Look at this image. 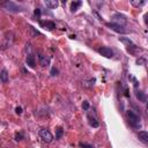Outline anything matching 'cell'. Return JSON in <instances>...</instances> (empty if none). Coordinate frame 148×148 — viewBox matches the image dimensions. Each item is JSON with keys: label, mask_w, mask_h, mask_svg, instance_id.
Returning <instances> with one entry per match:
<instances>
[{"label": "cell", "mask_w": 148, "mask_h": 148, "mask_svg": "<svg viewBox=\"0 0 148 148\" xmlns=\"http://www.w3.org/2000/svg\"><path fill=\"white\" fill-rule=\"evenodd\" d=\"M126 116H127V119H128V123H130V125L133 127V128H140L141 127V117L138 114V113H135L134 111H132V110H127L126 111Z\"/></svg>", "instance_id": "6da1fadb"}, {"label": "cell", "mask_w": 148, "mask_h": 148, "mask_svg": "<svg viewBox=\"0 0 148 148\" xmlns=\"http://www.w3.org/2000/svg\"><path fill=\"white\" fill-rule=\"evenodd\" d=\"M119 40L121 43H124L126 46H127V50L131 52V53H135V51L138 50V46L128 38V37H119Z\"/></svg>", "instance_id": "7a4b0ae2"}, {"label": "cell", "mask_w": 148, "mask_h": 148, "mask_svg": "<svg viewBox=\"0 0 148 148\" xmlns=\"http://www.w3.org/2000/svg\"><path fill=\"white\" fill-rule=\"evenodd\" d=\"M3 7H5L6 10L12 12V13H17V12H21V10H22L21 6H18L17 3L13 2V1H6V2L3 3Z\"/></svg>", "instance_id": "3957f363"}, {"label": "cell", "mask_w": 148, "mask_h": 148, "mask_svg": "<svg viewBox=\"0 0 148 148\" xmlns=\"http://www.w3.org/2000/svg\"><path fill=\"white\" fill-rule=\"evenodd\" d=\"M112 20L114 21V22H112V23H116V24H119V25H123V27L127 23V18H126V16L123 15V14H119V13L114 14V15L112 16Z\"/></svg>", "instance_id": "277c9868"}, {"label": "cell", "mask_w": 148, "mask_h": 148, "mask_svg": "<svg viewBox=\"0 0 148 148\" xmlns=\"http://www.w3.org/2000/svg\"><path fill=\"white\" fill-rule=\"evenodd\" d=\"M39 136H40V139H43V141H45L47 143L53 140V135L51 134V132L47 131V130H45V128H43V130L39 131Z\"/></svg>", "instance_id": "5b68a950"}, {"label": "cell", "mask_w": 148, "mask_h": 148, "mask_svg": "<svg viewBox=\"0 0 148 148\" xmlns=\"http://www.w3.org/2000/svg\"><path fill=\"white\" fill-rule=\"evenodd\" d=\"M106 27H109L111 30H113L118 34H126L127 32V30L123 25H119V24H116V23H106Z\"/></svg>", "instance_id": "8992f818"}, {"label": "cell", "mask_w": 148, "mask_h": 148, "mask_svg": "<svg viewBox=\"0 0 148 148\" xmlns=\"http://www.w3.org/2000/svg\"><path fill=\"white\" fill-rule=\"evenodd\" d=\"M38 22H39V24H40V27L42 28H44V29H47L49 31H52L54 28H56V23L53 22V21H43V20H38Z\"/></svg>", "instance_id": "52a82bcc"}, {"label": "cell", "mask_w": 148, "mask_h": 148, "mask_svg": "<svg viewBox=\"0 0 148 148\" xmlns=\"http://www.w3.org/2000/svg\"><path fill=\"white\" fill-rule=\"evenodd\" d=\"M98 53L102 54V56L105 57V58H112V57H113V51H112L110 47H108V46H102V47H99V49H98Z\"/></svg>", "instance_id": "ba28073f"}, {"label": "cell", "mask_w": 148, "mask_h": 148, "mask_svg": "<svg viewBox=\"0 0 148 148\" xmlns=\"http://www.w3.org/2000/svg\"><path fill=\"white\" fill-rule=\"evenodd\" d=\"M38 61H39V65L40 66L45 67V66H47L50 64V58L46 57V56H44V54H38Z\"/></svg>", "instance_id": "9c48e42d"}, {"label": "cell", "mask_w": 148, "mask_h": 148, "mask_svg": "<svg viewBox=\"0 0 148 148\" xmlns=\"http://www.w3.org/2000/svg\"><path fill=\"white\" fill-rule=\"evenodd\" d=\"M134 89H135V96H136V98H138L139 101L146 103V101H147V95H146V92L139 90L138 88H134Z\"/></svg>", "instance_id": "30bf717a"}, {"label": "cell", "mask_w": 148, "mask_h": 148, "mask_svg": "<svg viewBox=\"0 0 148 148\" xmlns=\"http://www.w3.org/2000/svg\"><path fill=\"white\" fill-rule=\"evenodd\" d=\"M138 138H139V140H140L142 143H145V145L148 143V132H147V131H141V132H139Z\"/></svg>", "instance_id": "8fae6325"}, {"label": "cell", "mask_w": 148, "mask_h": 148, "mask_svg": "<svg viewBox=\"0 0 148 148\" xmlns=\"http://www.w3.org/2000/svg\"><path fill=\"white\" fill-rule=\"evenodd\" d=\"M27 65L28 66H30L31 68H34L35 66H36V60H35V56L32 54V53H29L28 56H27Z\"/></svg>", "instance_id": "7c38bea8"}, {"label": "cell", "mask_w": 148, "mask_h": 148, "mask_svg": "<svg viewBox=\"0 0 148 148\" xmlns=\"http://www.w3.org/2000/svg\"><path fill=\"white\" fill-rule=\"evenodd\" d=\"M88 120H89V124L92 126V127H98L99 126V123H98V120H97V118H96V116L94 114V117L88 112Z\"/></svg>", "instance_id": "4fadbf2b"}, {"label": "cell", "mask_w": 148, "mask_h": 148, "mask_svg": "<svg viewBox=\"0 0 148 148\" xmlns=\"http://www.w3.org/2000/svg\"><path fill=\"white\" fill-rule=\"evenodd\" d=\"M44 3H45V6L49 7L50 9H54V8H57V7L59 6V2H58L57 0H46Z\"/></svg>", "instance_id": "5bb4252c"}, {"label": "cell", "mask_w": 148, "mask_h": 148, "mask_svg": "<svg viewBox=\"0 0 148 148\" xmlns=\"http://www.w3.org/2000/svg\"><path fill=\"white\" fill-rule=\"evenodd\" d=\"M81 5H82V1H73V2H71V7H69L71 12L72 13L76 12L79 9V7H81Z\"/></svg>", "instance_id": "9a60e30c"}, {"label": "cell", "mask_w": 148, "mask_h": 148, "mask_svg": "<svg viewBox=\"0 0 148 148\" xmlns=\"http://www.w3.org/2000/svg\"><path fill=\"white\" fill-rule=\"evenodd\" d=\"M0 81L3 82V83H6L8 81V72H7V69H2L0 72Z\"/></svg>", "instance_id": "2e32d148"}, {"label": "cell", "mask_w": 148, "mask_h": 148, "mask_svg": "<svg viewBox=\"0 0 148 148\" xmlns=\"http://www.w3.org/2000/svg\"><path fill=\"white\" fill-rule=\"evenodd\" d=\"M131 3H132V6H134V7H140V6H143V5L146 3V1H143V0H141V1L132 0V1H131Z\"/></svg>", "instance_id": "e0dca14e"}, {"label": "cell", "mask_w": 148, "mask_h": 148, "mask_svg": "<svg viewBox=\"0 0 148 148\" xmlns=\"http://www.w3.org/2000/svg\"><path fill=\"white\" fill-rule=\"evenodd\" d=\"M62 134H64V130L61 127H58L56 130V139H60L62 136Z\"/></svg>", "instance_id": "ac0fdd59"}, {"label": "cell", "mask_w": 148, "mask_h": 148, "mask_svg": "<svg viewBox=\"0 0 148 148\" xmlns=\"http://www.w3.org/2000/svg\"><path fill=\"white\" fill-rule=\"evenodd\" d=\"M95 81H96V80H95L94 77H91L89 81H84V82H83V86H84V87H92L94 83H95Z\"/></svg>", "instance_id": "d6986e66"}, {"label": "cell", "mask_w": 148, "mask_h": 148, "mask_svg": "<svg viewBox=\"0 0 148 148\" xmlns=\"http://www.w3.org/2000/svg\"><path fill=\"white\" fill-rule=\"evenodd\" d=\"M28 28H29V30L31 31V37H35V36H38V35H40V34H39L37 30H35V28H34L32 25H29Z\"/></svg>", "instance_id": "ffe728a7"}, {"label": "cell", "mask_w": 148, "mask_h": 148, "mask_svg": "<svg viewBox=\"0 0 148 148\" xmlns=\"http://www.w3.org/2000/svg\"><path fill=\"white\" fill-rule=\"evenodd\" d=\"M22 139H24V135L22 132H18V133H15V140L16 141H21Z\"/></svg>", "instance_id": "44dd1931"}, {"label": "cell", "mask_w": 148, "mask_h": 148, "mask_svg": "<svg viewBox=\"0 0 148 148\" xmlns=\"http://www.w3.org/2000/svg\"><path fill=\"white\" fill-rule=\"evenodd\" d=\"M89 106H90V105H89V102H88V101H83V103H82V108H83L86 111L89 110Z\"/></svg>", "instance_id": "7402d4cb"}, {"label": "cell", "mask_w": 148, "mask_h": 148, "mask_svg": "<svg viewBox=\"0 0 148 148\" xmlns=\"http://www.w3.org/2000/svg\"><path fill=\"white\" fill-rule=\"evenodd\" d=\"M80 147H82V148H94V146H92V145H88V143H82V142H80Z\"/></svg>", "instance_id": "603a6c76"}, {"label": "cell", "mask_w": 148, "mask_h": 148, "mask_svg": "<svg viewBox=\"0 0 148 148\" xmlns=\"http://www.w3.org/2000/svg\"><path fill=\"white\" fill-rule=\"evenodd\" d=\"M34 14H35L36 16H40V14H42V10H40V8H36V9L34 10Z\"/></svg>", "instance_id": "cb8c5ba5"}, {"label": "cell", "mask_w": 148, "mask_h": 148, "mask_svg": "<svg viewBox=\"0 0 148 148\" xmlns=\"http://www.w3.org/2000/svg\"><path fill=\"white\" fill-rule=\"evenodd\" d=\"M57 74H58V69H57L56 67H53V68L51 69V75H52V76H56Z\"/></svg>", "instance_id": "d4e9b609"}, {"label": "cell", "mask_w": 148, "mask_h": 148, "mask_svg": "<svg viewBox=\"0 0 148 148\" xmlns=\"http://www.w3.org/2000/svg\"><path fill=\"white\" fill-rule=\"evenodd\" d=\"M15 112H16L17 114H21V113H22V108H21V106H17V108L15 109Z\"/></svg>", "instance_id": "484cf974"}, {"label": "cell", "mask_w": 148, "mask_h": 148, "mask_svg": "<svg viewBox=\"0 0 148 148\" xmlns=\"http://www.w3.org/2000/svg\"><path fill=\"white\" fill-rule=\"evenodd\" d=\"M146 62V60L145 59H142V58H140V59H138L136 60V64H145Z\"/></svg>", "instance_id": "4316f807"}]
</instances>
